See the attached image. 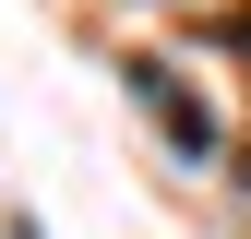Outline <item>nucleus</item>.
<instances>
[{
    "label": "nucleus",
    "instance_id": "f257e3e1",
    "mask_svg": "<svg viewBox=\"0 0 251 239\" xmlns=\"http://www.w3.org/2000/svg\"><path fill=\"white\" fill-rule=\"evenodd\" d=\"M132 96L155 108V132H168L179 156H215V108H203V96H192L179 72H155V60H144V72H132Z\"/></svg>",
    "mask_w": 251,
    "mask_h": 239
}]
</instances>
